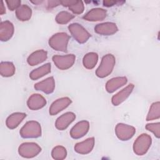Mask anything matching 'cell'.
Listing matches in <instances>:
<instances>
[{
  "mask_svg": "<svg viewBox=\"0 0 160 160\" xmlns=\"http://www.w3.org/2000/svg\"><path fill=\"white\" fill-rule=\"evenodd\" d=\"M48 52L44 49L37 50L31 53L27 58V62L31 66L38 65L46 60Z\"/></svg>",
  "mask_w": 160,
  "mask_h": 160,
  "instance_id": "cell-19",
  "label": "cell"
},
{
  "mask_svg": "<svg viewBox=\"0 0 160 160\" xmlns=\"http://www.w3.org/2000/svg\"><path fill=\"white\" fill-rule=\"evenodd\" d=\"M4 13H6V8H5L4 5V2L2 1L1 2V7H0V14L2 15Z\"/></svg>",
  "mask_w": 160,
  "mask_h": 160,
  "instance_id": "cell-34",
  "label": "cell"
},
{
  "mask_svg": "<svg viewBox=\"0 0 160 160\" xmlns=\"http://www.w3.org/2000/svg\"><path fill=\"white\" fill-rule=\"evenodd\" d=\"M68 29L74 39L80 44L86 42L91 37L89 32L80 24H71L68 26Z\"/></svg>",
  "mask_w": 160,
  "mask_h": 160,
  "instance_id": "cell-5",
  "label": "cell"
},
{
  "mask_svg": "<svg viewBox=\"0 0 160 160\" xmlns=\"http://www.w3.org/2000/svg\"><path fill=\"white\" fill-rule=\"evenodd\" d=\"M107 16V11L102 8H93L88 11L82 18L88 21H101Z\"/></svg>",
  "mask_w": 160,
  "mask_h": 160,
  "instance_id": "cell-18",
  "label": "cell"
},
{
  "mask_svg": "<svg viewBox=\"0 0 160 160\" xmlns=\"http://www.w3.org/2000/svg\"><path fill=\"white\" fill-rule=\"evenodd\" d=\"M69 9L75 14H81L84 11V5L81 1H74V2L68 7Z\"/></svg>",
  "mask_w": 160,
  "mask_h": 160,
  "instance_id": "cell-29",
  "label": "cell"
},
{
  "mask_svg": "<svg viewBox=\"0 0 160 160\" xmlns=\"http://www.w3.org/2000/svg\"><path fill=\"white\" fill-rule=\"evenodd\" d=\"M98 61V54L94 52L86 54L82 59V64L88 69H93Z\"/></svg>",
  "mask_w": 160,
  "mask_h": 160,
  "instance_id": "cell-24",
  "label": "cell"
},
{
  "mask_svg": "<svg viewBox=\"0 0 160 160\" xmlns=\"http://www.w3.org/2000/svg\"><path fill=\"white\" fill-rule=\"evenodd\" d=\"M160 118V102L157 101L153 102L147 114L146 121H152L154 119H158Z\"/></svg>",
  "mask_w": 160,
  "mask_h": 160,
  "instance_id": "cell-26",
  "label": "cell"
},
{
  "mask_svg": "<svg viewBox=\"0 0 160 160\" xmlns=\"http://www.w3.org/2000/svg\"><path fill=\"white\" fill-rule=\"evenodd\" d=\"M128 82V79L125 76H119L113 78L106 83V90L109 93H112L118 89L125 85Z\"/></svg>",
  "mask_w": 160,
  "mask_h": 160,
  "instance_id": "cell-20",
  "label": "cell"
},
{
  "mask_svg": "<svg viewBox=\"0 0 160 160\" xmlns=\"http://www.w3.org/2000/svg\"><path fill=\"white\" fill-rule=\"evenodd\" d=\"M76 114L72 112H67L58 118L55 122L56 128L60 131H62L68 128V126L75 120Z\"/></svg>",
  "mask_w": 160,
  "mask_h": 160,
  "instance_id": "cell-12",
  "label": "cell"
},
{
  "mask_svg": "<svg viewBox=\"0 0 160 160\" xmlns=\"http://www.w3.org/2000/svg\"><path fill=\"white\" fill-rule=\"evenodd\" d=\"M16 72L14 64L9 61H2L0 64V74L2 77L12 76Z\"/></svg>",
  "mask_w": 160,
  "mask_h": 160,
  "instance_id": "cell-25",
  "label": "cell"
},
{
  "mask_svg": "<svg viewBox=\"0 0 160 160\" xmlns=\"http://www.w3.org/2000/svg\"><path fill=\"white\" fill-rule=\"evenodd\" d=\"M89 129V122L83 120L77 122L71 129L70 136L73 139H79L86 135Z\"/></svg>",
  "mask_w": 160,
  "mask_h": 160,
  "instance_id": "cell-9",
  "label": "cell"
},
{
  "mask_svg": "<svg viewBox=\"0 0 160 160\" xmlns=\"http://www.w3.org/2000/svg\"><path fill=\"white\" fill-rule=\"evenodd\" d=\"M94 138H89L83 141L76 143L74 149V151L79 154H87L92 151L94 146Z\"/></svg>",
  "mask_w": 160,
  "mask_h": 160,
  "instance_id": "cell-17",
  "label": "cell"
},
{
  "mask_svg": "<svg viewBox=\"0 0 160 160\" xmlns=\"http://www.w3.org/2000/svg\"><path fill=\"white\" fill-rule=\"evenodd\" d=\"M31 2L33 4H41L43 2V1H31Z\"/></svg>",
  "mask_w": 160,
  "mask_h": 160,
  "instance_id": "cell-35",
  "label": "cell"
},
{
  "mask_svg": "<svg viewBox=\"0 0 160 160\" xmlns=\"http://www.w3.org/2000/svg\"><path fill=\"white\" fill-rule=\"evenodd\" d=\"M134 85L133 84H129L121 91L118 92L117 94L114 95L111 98V102L114 106H118L122 103L126 99L131 95Z\"/></svg>",
  "mask_w": 160,
  "mask_h": 160,
  "instance_id": "cell-13",
  "label": "cell"
},
{
  "mask_svg": "<svg viewBox=\"0 0 160 160\" xmlns=\"http://www.w3.org/2000/svg\"><path fill=\"white\" fill-rule=\"evenodd\" d=\"M72 102L68 97H63L54 101L49 107V112L51 116L56 115L64 109L67 108Z\"/></svg>",
  "mask_w": 160,
  "mask_h": 160,
  "instance_id": "cell-11",
  "label": "cell"
},
{
  "mask_svg": "<svg viewBox=\"0 0 160 160\" xmlns=\"http://www.w3.org/2000/svg\"><path fill=\"white\" fill-rule=\"evenodd\" d=\"M74 17L75 16L72 14L68 11H62L58 13L56 16L55 20L56 22L59 24H66L70 22Z\"/></svg>",
  "mask_w": 160,
  "mask_h": 160,
  "instance_id": "cell-27",
  "label": "cell"
},
{
  "mask_svg": "<svg viewBox=\"0 0 160 160\" xmlns=\"http://www.w3.org/2000/svg\"><path fill=\"white\" fill-rule=\"evenodd\" d=\"M115 133L119 139L128 141L134 136L136 133V129L134 127L126 124L118 123L115 128Z\"/></svg>",
  "mask_w": 160,
  "mask_h": 160,
  "instance_id": "cell-8",
  "label": "cell"
},
{
  "mask_svg": "<svg viewBox=\"0 0 160 160\" xmlns=\"http://www.w3.org/2000/svg\"><path fill=\"white\" fill-rule=\"evenodd\" d=\"M6 3L10 11H14L16 10L21 6V1L19 0H9L6 1Z\"/></svg>",
  "mask_w": 160,
  "mask_h": 160,
  "instance_id": "cell-31",
  "label": "cell"
},
{
  "mask_svg": "<svg viewBox=\"0 0 160 160\" xmlns=\"http://www.w3.org/2000/svg\"><path fill=\"white\" fill-rule=\"evenodd\" d=\"M151 144V137L147 134L143 133L139 136L134 142L133 151L136 155H144L149 150Z\"/></svg>",
  "mask_w": 160,
  "mask_h": 160,
  "instance_id": "cell-4",
  "label": "cell"
},
{
  "mask_svg": "<svg viewBox=\"0 0 160 160\" xmlns=\"http://www.w3.org/2000/svg\"><path fill=\"white\" fill-rule=\"evenodd\" d=\"M59 4H61V1H48V7L50 8H54L57 6H59Z\"/></svg>",
  "mask_w": 160,
  "mask_h": 160,
  "instance_id": "cell-33",
  "label": "cell"
},
{
  "mask_svg": "<svg viewBox=\"0 0 160 160\" xmlns=\"http://www.w3.org/2000/svg\"><path fill=\"white\" fill-rule=\"evenodd\" d=\"M26 117V114L24 112H14L7 118L6 125L9 129H15L19 125V124H21Z\"/></svg>",
  "mask_w": 160,
  "mask_h": 160,
  "instance_id": "cell-21",
  "label": "cell"
},
{
  "mask_svg": "<svg viewBox=\"0 0 160 160\" xmlns=\"http://www.w3.org/2000/svg\"><path fill=\"white\" fill-rule=\"evenodd\" d=\"M19 134L22 138H37L41 136V124L36 121H28L21 129Z\"/></svg>",
  "mask_w": 160,
  "mask_h": 160,
  "instance_id": "cell-3",
  "label": "cell"
},
{
  "mask_svg": "<svg viewBox=\"0 0 160 160\" xmlns=\"http://www.w3.org/2000/svg\"><path fill=\"white\" fill-rule=\"evenodd\" d=\"M51 156L54 159L62 160L67 156L66 149L62 146H56L52 149Z\"/></svg>",
  "mask_w": 160,
  "mask_h": 160,
  "instance_id": "cell-28",
  "label": "cell"
},
{
  "mask_svg": "<svg viewBox=\"0 0 160 160\" xmlns=\"http://www.w3.org/2000/svg\"><path fill=\"white\" fill-rule=\"evenodd\" d=\"M116 64V58L114 55L108 54L104 56L101 63L96 71V75L99 78L108 76L113 71Z\"/></svg>",
  "mask_w": 160,
  "mask_h": 160,
  "instance_id": "cell-1",
  "label": "cell"
},
{
  "mask_svg": "<svg viewBox=\"0 0 160 160\" xmlns=\"http://www.w3.org/2000/svg\"><path fill=\"white\" fill-rule=\"evenodd\" d=\"M41 151V148L36 142H23L18 148L19 154L25 158H32L38 156Z\"/></svg>",
  "mask_w": 160,
  "mask_h": 160,
  "instance_id": "cell-6",
  "label": "cell"
},
{
  "mask_svg": "<svg viewBox=\"0 0 160 160\" xmlns=\"http://www.w3.org/2000/svg\"><path fill=\"white\" fill-rule=\"evenodd\" d=\"M70 36L66 32H58L53 34L49 39V45L58 51L66 52Z\"/></svg>",
  "mask_w": 160,
  "mask_h": 160,
  "instance_id": "cell-2",
  "label": "cell"
},
{
  "mask_svg": "<svg viewBox=\"0 0 160 160\" xmlns=\"http://www.w3.org/2000/svg\"><path fill=\"white\" fill-rule=\"evenodd\" d=\"M46 99L39 94H31L27 101L28 108L34 111L42 108L46 106Z\"/></svg>",
  "mask_w": 160,
  "mask_h": 160,
  "instance_id": "cell-15",
  "label": "cell"
},
{
  "mask_svg": "<svg viewBox=\"0 0 160 160\" xmlns=\"http://www.w3.org/2000/svg\"><path fill=\"white\" fill-rule=\"evenodd\" d=\"M52 60L56 66L61 70H66L71 68L75 62L76 56L73 54L66 55H54Z\"/></svg>",
  "mask_w": 160,
  "mask_h": 160,
  "instance_id": "cell-7",
  "label": "cell"
},
{
  "mask_svg": "<svg viewBox=\"0 0 160 160\" xmlns=\"http://www.w3.org/2000/svg\"><path fill=\"white\" fill-rule=\"evenodd\" d=\"M124 2V1H104L102 2L103 5L106 7H111L116 4L118 5L119 4H123Z\"/></svg>",
  "mask_w": 160,
  "mask_h": 160,
  "instance_id": "cell-32",
  "label": "cell"
},
{
  "mask_svg": "<svg viewBox=\"0 0 160 160\" xmlns=\"http://www.w3.org/2000/svg\"><path fill=\"white\" fill-rule=\"evenodd\" d=\"M34 88L37 91H42L46 94H51L55 89V80L53 77H49L36 83Z\"/></svg>",
  "mask_w": 160,
  "mask_h": 160,
  "instance_id": "cell-16",
  "label": "cell"
},
{
  "mask_svg": "<svg viewBox=\"0 0 160 160\" xmlns=\"http://www.w3.org/2000/svg\"><path fill=\"white\" fill-rule=\"evenodd\" d=\"M31 16L32 9L27 4H22L16 10V16L21 21L29 20Z\"/></svg>",
  "mask_w": 160,
  "mask_h": 160,
  "instance_id": "cell-23",
  "label": "cell"
},
{
  "mask_svg": "<svg viewBox=\"0 0 160 160\" xmlns=\"http://www.w3.org/2000/svg\"><path fill=\"white\" fill-rule=\"evenodd\" d=\"M146 129L152 132L157 138L160 136V123L159 122L154 123H149L146 125Z\"/></svg>",
  "mask_w": 160,
  "mask_h": 160,
  "instance_id": "cell-30",
  "label": "cell"
},
{
  "mask_svg": "<svg viewBox=\"0 0 160 160\" xmlns=\"http://www.w3.org/2000/svg\"><path fill=\"white\" fill-rule=\"evenodd\" d=\"M118 28L114 22H106L97 24L94 27V31L97 34L102 36H111L116 33Z\"/></svg>",
  "mask_w": 160,
  "mask_h": 160,
  "instance_id": "cell-10",
  "label": "cell"
},
{
  "mask_svg": "<svg viewBox=\"0 0 160 160\" xmlns=\"http://www.w3.org/2000/svg\"><path fill=\"white\" fill-rule=\"evenodd\" d=\"M14 28L9 21H1L0 24V40L5 42L9 41L13 36Z\"/></svg>",
  "mask_w": 160,
  "mask_h": 160,
  "instance_id": "cell-14",
  "label": "cell"
},
{
  "mask_svg": "<svg viewBox=\"0 0 160 160\" xmlns=\"http://www.w3.org/2000/svg\"><path fill=\"white\" fill-rule=\"evenodd\" d=\"M51 65L50 63H46L34 70L29 73V78L32 80H37L51 72Z\"/></svg>",
  "mask_w": 160,
  "mask_h": 160,
  "instance_id": "cell-22",
  "label": "cell"
}]
</instances>
